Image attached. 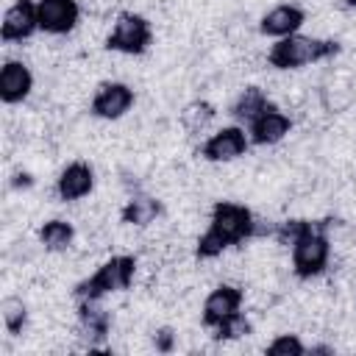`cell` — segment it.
Returning a JSON list of instances; mask_svg holds the SVG:
<instances>
[{
	"label": "cell",
	"mask_w": 356,
	"mask_h": 356,
	"mask_svg": "<svg viewBox=\"0 0 356 356\" xmlns=\"http://www.w3.org/2000/svg\"><path fill=\"white\" fill-rule=\"evenodd\" d=\"M253 234H256V220H253V211L248 206L234 203V200H217L211 206L209 228L197 239L195 256L197 259H217L222 250L242 245Z\"/></svg>",
	"instance_id": "6da1fadb"
},
{
	"label": "cell",
	"mask_w": 356,
	"mask_h": 356,
	"mask_svg": "<svg viewBox=\"0 0 356 356\" xmlns=\"http://www.w3.org/2000/svg\"><path fill=\"white\" fill-rule=\"evenodd\" d=\"M337 53H339V42H334V39H314V36L292 33V36L278 39L270 47L267 64L275 67V70H298V67L331 58Z\"/></svg>",
	"instance_id": "7a4b0ae2"
},
{
	"label": "cell",
	"mask_w": 356,
	"mask_h": 356,
	"mask_svg": "<svg viewBox=\"0 0 356 356\" xmlns=\"http://www.w3.org/2000/svg\"><path fill=\"white\" fill-rule=\"evenodd\" d=\"M136 273V259L134 256H111L108 261H103L89 278L78 281L72 295L78 300H100L108 292H122L131 286Z\"/></svg>",
	"instance_id": "3957f363"
},
{
	"label": "cell",
	"mask_w": 356,
	"mask_h": 356,
	"mask_svg": "<svg viewBox=\"0 0 356 356\" xmlns=\"http://www.w3.org/2000/svg\"><path fill=\"white\" fill-rule=\"evenodd\" d=\"M328 222H317L312 231H306L303 236H298L292 242V273L300 281L317 278L331 259V242L325 236Z\"/></svg>",
	"instance_id": "277c9868"
},
{
	"label": "cell",
	"mask_w": 356,
	"mask_h": 356,
	"mask_svg": "<svg viewBox=\"0 0 356 356\" xmlns=\"http://www.w3.org/2000/svg\"><path fill=\"white\" fill-rule=\"evenodd\" d=\"M153 42V28L150 22L142 17V14H120L108 39H106V47L114 50V53H125V56H142Z\"/></svg>",
	"instance_id": "5b68a950"
},
{
	"label": "cell",
	"mask_w": 356,
	"mask_h": 356,
	"mask_svg": "<svg viewBox=\"0 0 356 356\" xmlns=\"http://www.w3.org/2000/svg\"><path fill=\"white\" fill-rule=\"evenodd\" d=\"M248 145H250V136L245 134V128L225 125V128H220L217 134H211L203 142L200 156L206 161H236L239 156L248 153Z\"/></svg>",
	"instance_id": "8992f818"
},
{
	"label": "cell",
	"mask_w": 356,
	"mask_h": 356,
	"mask_svg": "<svg viewBox=\"0 0 356 356\" xmlns=\"http://www.w3.org/2000/svg\"><path fill=\"white\" fill-rule=\"evenodd\" d=\"M131 106H134V89L120 81H106L97 86L89 111L100 120H120Z\"/></svg>",
	"instance_id": "52a82bcc"
},
{
	"label": "cell",
	"mask_w": 356,
	"mask_h": 356,
	"mask_svg": "<svg viewBox=\"0 0 356 356\" xmlns=\"http://www.w3.org/2000/svg\"><path fill=\"white\" fill-rule=\"evenodd\" d=\"M36 11H39V31L53 36L70 33L81 19L78 0H39Z\"/></svg>",
	"instance_id": "ba28073f"
},
{
	"label": "cell",
	"mask_w": 356,
	"mask_h": 356,
	"mask_svg": "<svg viewBox=\"0 0 356 356\" xmlns=\"http://www.w3.org/2000/svg\"><path fill=\"white\" fill-rule=\"evenodd\" d=\"M239 309H242V289H236V286H231V284H220V286H214V289L206 295L200 323L214 331L222 320H228V317L236 314Z\"/></svg>",
	"instance_id": "9c48e42d"
},
{
	"label": "cell",
	"mask_w": 356,
	"mask_h": 356,
	"mask_svg": "<svg viewBox=\"0 0 356 356\" xmlns=\"http://www.w3.org/2000/svg\"><path fill=\"white\" fill-rule=\"evenodd\" d=\"M33 31H39V11L33 0H17L0 25V36L3 42H22L28 36H33Z\"/></svg>",
	"instance_id": "30bf717a"
},
{
	"label": "cell",
	"mask_w": 356,
	"mask_h": 356,
	"mask_svg": "<svg viewBox=\"0 0 356 356\" xmlns=\"http://www.w3.org/2000/svg\"><path fill=\"white\" fill-rule=\"evenodd\" d=\"M95 186V170L86 164V161H72L61 170L58 181H56V192L64 203H72V200H81L92 192Z\"/></svg>",
	"instance_id": "8fae6325"
},
{
	"label": "cell",
	"mask_w": 356,
	"mask_h": 356,
	"mask_svg": "<svg viewBox=\"0 0 356 356\" xmlns=\"http://www.w3.org/2000/svg\"><path fill=\"white\" fill-rule=\"evenodd\" d=\"M306 22V11L292 6V3H281L275 8H270L261 22H259V31L264 36H275V39H284V36H292L300 31V25Z\"/></svg>",
	"instance_id": "7c38bea8"
},
{
	"label": "cell",
	"mask_w": 356,
	"mask_h": 356,
	"mask_svg": "<svg viewBox=\"0 0 356 356\" xmlns=\"http://www.w3.org/2000/svg\"><path fill=\"white\" fill-rule=\"evenodd\" d=\"M250 128H248V136H250V142L253 145H275V142H281L286 134H289V128H292V120L281 111V108H275V106H270L267 111H261L253 122H248Z\"/></svg>",
	"instance_id": "4fadbf2b"
},
{
	"label": "cell",
	"mask_w": 356,
	"mask_h": 356,
	"mask_svg": "<svg viewBox=\"0 0 356 356\" xmlns=\"http://www.w3.org/2000/svg\"><path fill=\"white\" fill-rule=\"evenodd\" d=\"M33 89V75L22 61H6L0 70V100L6 106L22 103Z\"/></svg>",
	"instance_id": "5bb4252c"
},
{
	"label": "cell",
	"mask_w": 356,
	"mask_h": 356,
	"mask_svg": "<svg viewBox=\"0 0 356 356\" xmlns=\"http://www.w3.org/2000/svg\"><path fill=\"white\" fill-rule=\"evenodd\" d=\"M78 325L83 331V337L97 345L108 337V328H111V317L106 309L97 306V300H78Z\"/></svg>",
	"instance_id": "9a60e30c"
},
{
	"label": "cell",
	"mask_w": 356,
	"mask_h": 356,
	"mask_svg": "<svg viewBox=\"0 0 356 356\" xmlns=\"http://www.w3.org/2000/svg\"><path fill=\"white\" fill-rule=\"evenodd\" d=\"M159 214H161V200H156V197H150V195H136V197H131V200L122 206V211H120L122 222H128V225H150Z\"/></svg>",
	"instance_id": "2e32d148"
},
{
	"label": "cell",
	"mask_w": 356,
	"mask_h": 356,
	"mask_svg": "<svg viewBox=\"0 0 356 356\" xmlns=\"http://www.w3.org/2000/svg\"><path fill=\"white\" fill-rule=\"evenodd\" d=\"M72 239H75V228H72V222H67V220H47V222L39 228V242H42V248L50 250V253L67 250V248L72 245Z\"/></svg>",
	"instance_id": "e0dca14e"
},
{
	"label": "cell",
	"mask_w": 356,
	"mask_h": 356,
	"mask_svg": "<svg viewBox=\"0 0 356 356\" xmlns=\"http://www.w3.org/2000/svg\"><path fill=\"white\" fill-rule=\"evenodd\" d=\"M273 103L267 100V95L259 89V86H245L242 89V95L234 100V108H231V114L236 117V120H245V122H253L261 111H267Z\"/></svg>",
	"instance_id": "ac0fdd59"
},
{
	"label": "cell",
	"mask_w": 356,
	"mask_h": 356,
	"mask_svg": "<svg viewBox=\"0 0 356 356\" xmlns=\"http://www.w3.org/2000/svg\"><path fill=\"white\" fill-rule=\"evenodd\" d=\"M214 120V106L206 100H192L189 106H184L181 111V125L189 134H200L203 128H209V122Z\"/></svg>",
	"instance_id": "d6986e66"
},
{
	"label": "cell",
	"mask_w": 356,
	"mask_h": 356,
	"mask_svg": "<svg viewBox=\"0 0 356 356\" xmlns=\"http://www.w3.org/2000/svg\"><path fill=\"white\" fill-rule=\"evenodd\" d=\"M250 331H253L250 320L242 312H236V314H231L228 320H222L214 328V339H239V337H248Z\"/></svg>",
	"instance_id": "ffe728a7"
},
{
	"label": "cell",
	"mask_w": 356,
	"mask_h": 356,
	"mask_svg": "<svg viewBox=\"0 0 356 356\" xmlns=\"http://www.w3.org/2000/svg\"><path fill=\"white\" fill-rule=\"evenodd\" d=\"M25 320H28V309H25L22 298H6L3 300V323H6L8 334H19Z\"/></svg>",
	"instance_id": "44dd1931"
},
{
	"label": "cell",
	"mask_w": 356,
	"mask_h": 356,
	"mask_svg": "<svg viewBox=\"0 0 356 356\" xmlns=\"http://www.w3.org/2000/svg\"><path fill=\"white\" fill-rule=\"evenodd\" d=\"M267 353L270 356H303L306 353V345L298 334H278L270 345H267Z\"/></svg>",
	"instance_id": "7402d4cb"
},
{
	"label": "cell",
	"mask_w": 356,
	"mask_h": 356,
	"mask_svg": "<svg viewBox=\"0 0 356 356\" xmlns=\"http://www.w3.org/2000/svg\"><path fill=\"white\" fill-rule=\"evenodd\" d=\"M317 222H312V220H284V222H278V228H275V239L281 242V245H292L298 236H303L306 231H312Z\"/></svg>",
	"instance_id": "603a6c76"
},
{
	"label": "cell",
	"mask_w": 356,
	"mask_h": 356,
	"mask_svg": "<svg viewBox=\"0 0 356 356\" xmlns=\"http://www.w3.org/2000/svg\"><path fill=\"white\" fill-rule=\"evenodd\" d=\"M153 345H156V350L170 353V350L175 348V334H172V328H159V331L153 334Z\"/></svg>",
	"instance_id": "cb8c5ba5"
},
{
	"label": "cell",
	"mask_w": 356,
	"mask_h": 356,
	"mask_svg": "<svg viewBox=\"0 0 356 356\" xmlns=\"http://www.w3.org/2000/svg\"><path fill=\"white\" fill-rule=\"evenodd\" d=\"M31 184H33V178H31L28 172H17V175H14V181H11V186H14V189H28Z\"/></svg>",
	"instance_id": "d4e9b609"
},
{
	"label": "cell",
	"mask_w": 356,
	"mask_h": 356,
	"mask_svg": "<svg viewBox=\"0 0 356 356\" xmlns=\"http://www.w3.org/2000/svg\"><path fill=\"white\" fill-rule=\"evenodd\" d=\"M312 353H331V348H325V345H320V348H312Z\"/></svg>",
	"instance_id": "484cf974"
},
{
	"label": "cell",
	"mask_w": 356,
	"mask_h": 356,
	"mask_svg": "<svg viewBox=\"0 0 356 356\" xmlns=\"http://www.w3.org/2000/svg\"><path fill=\"white\" fill-rule=\"evenodd\" d=\"M345 3H348V6H350V8H356V0H345Z\"/></svg>",
	"instance_id": "4316f807"
}]
</instances>
